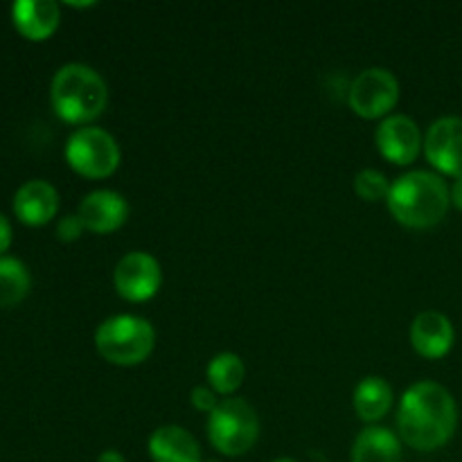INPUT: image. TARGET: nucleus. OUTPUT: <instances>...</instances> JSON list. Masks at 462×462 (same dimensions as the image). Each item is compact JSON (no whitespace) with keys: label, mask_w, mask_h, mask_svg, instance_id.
Wrapping results in <instances>:
<instances>
[{"label":"nucleus","mask_w":462,"mask_h":462,"mask_svg":"<svg viewBox=\"0 0 462 462\" xmlns=\"http://www.w3.org/2000/svg\"><path fill=\"white\" fill-rule=\"evenodd\" d=\"M203 462H219V460H203Z\"/></svg>","instance_id":"nucleus-27"},{"label":"nucleus","mask_w":462,"mask_h":462,"mask_svg":"<svg viewBox=\"0 0 462 462\" xmlns=\"http://www.w3.org/2000/svg\"><path fill=\"white\" fill-rule=\"evenodd\" d=\"M393 402H395V395H393L391 383L383 377L361 379L355 388V395H352L356 418L368 424V427L382 422L391 413Z\"/></svg>","instance_id":"nucleus-16"},{"label":"nucleus","mask_w":462,"mask_h":462,"mask_svg":"<svg viewBox=\"0 0 462 462\" xmlns=\"http://www.w3.org/2000/svg\"><path fill=\"white\" fill-rule=\"evenodd\" d=\"M400 102V81L388 68H365L347 88V104L364 120L391 116Z\"/></svg>","instance_id":"nucleus-7"},{"label":"nucleus","mask_w":462,"mask_h":462,"mask_svg":"<svg viewBox=\"0 0 462 462\" xmlns=\"http://www.w3.org/2000/svg\"><path fill=\"white\" fill-rule=\"evenodd\" d=\"M273 462H298V460H293V458H275Z\"/></svg>","instance_id":"nucleus-26"},{"label":"nucleus","mask_w":462,"mask_h":462,"mask_svg":"<svg viewBox=\"0 0 462 462\" xmlns=\"http://www.w3.org/2000/svg\"><path fill=\"white\" fill-rule=\"evenodd\" d=\"M391 185L393 183L386 179V174L373 170V167H365L355 176V194L368 203L386 201L388 194H391Z\"/></svg>","instance_id":"nucleus-20"},{"label":"nucleus","mask_w":462,"mask_h":462,"mask_svg":"<svg viewBox=\"0 0 462 462\" xmlns=\"http://www.w3.org/2000/svg\"><path fill=\"white\" fill-rule=\"evenodd\" d=\"M219 402H221L219 395H217L210 386H197L192 388V393H189V404L206 415H210L212 411L219 406Z\"/></svg>","instance_id":"nucleus-21"},{"label":"nucleus","mask_w":462,"mask_h":462,"mask_svg":"<svg viewBox=\"0 0 462 462\" xmlns=\"http://www.w3.org/2000/svg\"><path fill=\"white\" fill-rule=\"evenodd\" d=\"M374 143H377L379 153L388 162L400 167L411 165L424 147L418 122L409 116H402V113L383 117L382 125L377 126V134H374Z\"/></svg>","instance_id":"nucleus-10"},{"label":"nucleus","mask_w":462,"mask_h":462,"mask_svg":"<svg viewBox=\"0 0 462 462\" xmlns=\"http://www.w3.org/2000/svg\"><path fill=\"white\" fill-rule=\"evenodd\" d=\"M66 162L75 174L99 180L116 174L120 167V144L99 126H79L66 140Z\"/></svg>","instance_id":"nucleus-6"},{"label":"nucleus","mask_w":462,"mask_h":462,"mask_svg":"<svg viewBox=\"0 0 462 462\" xmlns=\"http://www.w3.org/2000/svg\"><path fill=\"white\" fill-rule=\"evenodd\" d=\"M50 102L59 120L75 126H88L106 108V81L86 63H66L54 72Z\"/></svg>","instance_id":"nucleus-3"},{"label":"nucleus","mask_w":462,"mask_h":462,"mask_svg":"<svg viewBox=\"0 0 462 462\" xmlns=\"http://www.w3.org/2000/svg\"><path fill=\"white\" fill-rule=\"evenodd\" d=\"M12 21L27 41H45L57 32L61 9L52 0H18L12 7Z\"/></svg>","instance_id":"nucleus-14"},{"label":"nucleus","mask_w":462,"mask_h":462,"mask_svg":"<svg viewBox=\"0 0 462 462\" xmlns=\"http://www.w3.org/2000/svg\"><path fill=\"white\" fill-rule=\"evenodd\" d=\"M260 438V418L248 402L226 397L208 415V440L219 454L239 458L255 447Z\"/></svg>","instance_id":"nucleus-5"},{"label":"nucleus","mask_w":462,"mask_h":462,"mask_svg":"<svg viewBox=\"0 0 462 462\" xmlns=\"http://www.w3.org/2000/svg\"><path fill=\"white\" fill-rule=\"evenodd\" d=\"M411 346L424 359H442L451 352L456 341L454 323L442 311H420L411 323Z\"/></svg>","instance_id":"nucleus-12"},{"label":"nucleus","mask_w":462,"mask_h":462,"mask_svg":"<svg viewBox=\"0 0 462 462\" xmlns=\"http://www.w3.org/2000/svg\"><path fill=\"white\" fill-rule=\"evenodd\" d=\"M424 156L431 167L451 179H462V117L445 116L429 126Z\"/></svg>","instance_id":"nucleus-9"},{"label":"nucleus","mask_w":462,"mask_h":462,"mask_svg":"<svg viewBox=\"0 0 462 462\" xmlns=\"http://www.w3.org/2000/svg\"><path fill=\"white\" fill-rule=\"evenodd\" d=\"M156 329L143 316L117 314L102 320L95 329V350L106 364L131 368L152 356Z\"/></svg>","instance_id":"nucleus-4"},{"label":"nucleus","mask_w":462,"mask_h":462,"mask_svg":"<svg viewBox=\"0 0 462 462\" xmlns=\"http://www.w3.org/2000/svg\"><path fill=\"white\" fill-rule=\"evenodd\" d=\"M208 386L217 393V395H233L242 388L244 379H246V365H244L242 356L235 352H221V355L212 356L210 364L206 368Z\"/></svg>","instance_id":"nucleus-18"},{"label":"nucleus","mask_w":462,"mask_h":462,"mask_svg":"<svg viewBox=\"0 0 462 462\" xmlns=\"http://www.w3.org/2000/svg\"><path fill=\"white\" fill-rule=\"evenodd\" d=\"M449 194H451V206L462 212V179H456L454 183H451Z\"/></svg>","instance_id":"nucleus-24"},{"label":"nucleus","mask_w":462,"mask_h":462,"mask_svg":"<svg viewBox=\"0 0 462 462\" xmlns=\"http://www.w3.org/2000/svg\"><path fill=\"white\" fill-rule=\"evenodd\" d=\"M386 206L395 221L413 230H427L440 224L451 206L449 185L440 174L413 170L393 180Z\"/></svg>","instance_id":"nucleus-2"},{"label":"nucleus","mask_w":462,"mask_h":462,"mask_svg":"<svg viewBox=\"0 0 462 462\" xmlns=\"http://www.w3.org/2000/svg\"><path fill=\"white\" fill-rule=\"evenodd\" d=\"M81 224L95 235H111L120 230L129 219V203L120 192L113 189H95L81 199L77 208Z\"/></svg>","instance_id":"nucleus-11"},{"label":"nucleus","mask_w":462,"mask_h":462,"mask_svg":"<svg viewBox=\"0 0 462 462\" xmlns=\"http://www.w3.org/2000/svg\"><path fill=\"white\" fill-rule=\"evenodd\" d=\"M59 212V192L52 183L34 179L23 183L14 194V215L32 228L50 224Z\"/></svg>","instance_id":"nucleus-13"},{"label":"nucleus","mask_w":462,"mask_h":462,"mask_svg":"<svg viewBox=\"0 0 462 462\" xmlns=\"http://www.w3.org/2000/svg\"><path fill=\"white\" fill-rule=\"evenodd\" d=\"M97 462H126V458L117 449H106L97 456Z\"/></svg>","instance_id":"nucleus-25"},{"label":"nucleus","mask_w":462,"mask_h":462,"mask_svg":"<svg viewBox=\"0 0 462 462\" xmlns=\"http://www.w3.org/2000/svg\"><path fill=\"white\" fill-rule=\"evenodd\" d=\"M9 246H12V224L0 212V257H3V253H7Z\"/></svg>","instance_id":"nucleus-23"},{"label":"nucleus","mask_w":462,"mask_h":462,"mask_svg":"<svg viewBox=\"0 0 462 462\" xmlns=\"http://www.w3.org/2000/svg\"><path fill=\"white\" fill-rule=\"evenodd\" d=\"M458 429V404L442 383L418 382L397 406V436L415 451H436Z\"/></svg>","instance_id":"nucleus-1"},{"label":"nucleus","mask_w":462,"mask_h":462,"mask_svg":"<svg viewBox=\"0 0 462 462\" xmlns=\"http://www.w3.org/2000/svg\"><path fill=\"white\" fill-rule=\"evenodd\" d=\"M117 296L126 302H147L162 284L161 262L147 251H131L122 257L113 271Z\"/></svg>","instance_id":"nucleus-8"},{"label":"nucleus","mask_w":462,"mask_h":462,"mask_svg":"<svg viewBox=\"0 0 462 462\" xmlns=\"http://www.w3.org/2000/svg\"><path fill=\"white\" fill-rule=\"evenodd\" d=\"M350 462H402V440L388 427H365L352 445Z\"/></svg>","instance_id":"nucleus-17"},{"label":"nucleus","mask_w":462,"mask_h":462,"mask_svg":"<svg viewBox=\"0 0 462 462\" xmlns=\"http://www.w3.org/2000/svg\"><path fill=\"white\" fill-rule=\"evenodd\" d=\"M147 449L153 462H203L197 438L176 424L158 427L149 436Z\"/></svg>","instance_id":"nucleus-15"},{"label":"nucleus","mask_w":462,"mask_h":462,"mask_svg":"<svg viewBox=\"0 0 462 462\" xmlns=\"http://www.w3.org/2000/svg\"><path fill=\"white\" fill-rule=\"evenodd\" d=\"M32 278L16 257H0V307H16L30 293Z\"/></svg>","instance_id":"nucleus-19"},{"label":"nucleus","mask_w":462,"mask_h":462,"mask_svg":"<svg viewBox=\"0 0 462 462\" xmlns=\"http://www.w3.org/2000/svg\"><path fill=\"white\" fill-rule=\"evenodd\" d=\"M84 224H81L79 215H66L61 217V219L57 221V239L59 242H77V239L81 237V233H84Z\"/></svg>","instance_id":"nucleus-22"}]
</instances>
